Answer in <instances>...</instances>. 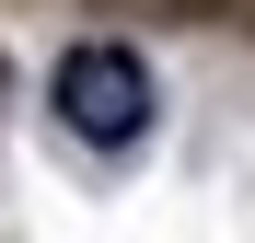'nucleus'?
Returning a JSON list of instances; mask_svg holds the SVG:
<instances>
[{
  "instance_id": "f03ea898",
  "label": "nucleus",
  "mask_w": 255,
  "mask_h": 243,
  "mask_svg": "<svg viewBox=\"0 0 255 243\" xmlns=\"http://www.w3.org/2000/svg\"><path fill=\"white\" fill-rule=\"evenodd\" d=\"M0 93H12V70H0Z\"/></svg>"
},
{
  "instance_id": "f257e3e1",
  "label": "nucleus",
  "mask_w": 255,
  "mask_h": 243,
  "mask_svg": "<svg viewBox=\"0 0 255 243\" xmlns=\"http://www.w3.org/2000/svg\"><path fill=\"white\" fill-rule=\"evenodd\" d=\"M58 116H70V139H93V151H128L151 128V70L128 58V47H70L58 58Z\"/></svg>"
}]
</instances>
